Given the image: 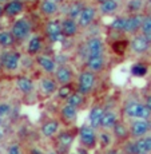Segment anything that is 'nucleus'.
<instances>
[{
    "mask_svg": "<svg viewBox=\"0 0 151 154\" xmlns=\"http://www.w3.org/2000/svg\"><path fill=\"white\" fill-rule=\"evenodd\" d=\"M31 154H47V153H43L41 150H39V149H36V147H35V149L31 150Z\"/></svg>",
    "mask_w": 151,
    "mask_h": 154,
    "instance_id": "nucleus-45",
    "label": "nucleus"
},
{
    "mask_svg": "<svg viewBox=\"0 0 151 154\" xmlns=\"http://www.w3.org/2000/svg\"><path fill=\"white\" fill-rule=\"evenodd\" d=\"M140 31H142V35H144L149 39V42H151V15L144 17V22L142 24Z\"/></svg>",
    "mask_w": 151,
    "mask_h": 154,
    "instance_id": "nucleus-32",
    "label": "nucleus"
},
{
    "mask_svg": "<svg viewBox=\"0 0 151 154\" xmlns=\"http://www.w3.org/2000/svg\"><path fill=\"white\" fill-rule=\"evenodd\" d=\"M2 3H5V4H7L8 0H0V4H2Z\"/></svg>",
    "mask_w": 151,
    "mask_h": 154,
    "instance_id": "nucleus-50",
    "label": "nucleus"
},
{
    "mask_svg": "<svg viewBox=\"0 0 151 154\" xmlns=\"http://www.w3.org/2000/svg\"><path fill=\"white\" fill-rule=\"evenodd\" d=\"M74 134L71 131H62L56 135V145H58V152L59 154H67L68 150L72 146L74 142Z\"/></svg>",
    "mask_w": 151,
    "mask_h": 154,
    "instance_id": "nucleus-5",
    "label": "nucleus"
},
{
    "mask_svg": "<svg viewBox=\"0 0 151 154\" xmlns=\"http://www.w3.org/2000/svg\"><path fill=\"white\" fill-rule=\"evenodd\" d=\"M40 11L46 15H54L59 11L58 3L51 2V0H43L40 4Z\"/></svg>",
    "mask_w": 151,
    "mask_h": 154,
    "instance_id": "nucleus-28",
    "label": "nucleus"
},
{
    "mask_svg": "<svg viewBox=\"0 0 151 154\" xmlns=\"http://www.w3.org/2000/svg\"><path fill=\"white\" fill-rule=\"evenodd\" d=\"M111 133H112V135H114L116 140L124 141V142L128 140V137H131V134H130V129L124 125L123 122H120V121L115 125V127L111 130Z\"/></svg>",
    "mask_w": 151,
    "mask_h": 154,
    "instance_id": "nucleus-18",
    "label": "nucleus"
},
{
    "mask_svg": "<svg viewBox=\"0 0 151 154\" xmlns=\"http://www.w3.org/2000/svg\"><path fill=\"white\" fill-rule=\"evenodd\" d=\"M7 154H22V147H20L19 143H11L10 146L7 147Z\"/></svg>",
    "mask_w": 151,
    "mask_h": 154,
    "instance_id": "nucleus-39",
    "label": "nucleus"
},
{
    "mask_svg": "<svg viewBox=\"0 0 151 154\" xmlns=\"http://www.w3.org/2000/svg\"><path fill=\"white\" fill-rule=\"evenodd\" d=\"M104 154H122V153H120L118 149H115V147H108Z\"/></svg>",
    "mask_w": 151,
    "mask_h": 154,
    "instance_id": "nucleus-43",
    "label": "nucleus"
},
{
    "mask_svg": "<svg viewBox=\"0 0 151 154\" xmlns=\"http://www.w3.org/2000/svg\"><path fill=\"white\" fill-rule=\"evenodd\" d=\"M147 67L144 66V64H142V63H137V64H134V66L131 67V74L134 76H139V78H142V76H144L147 74Z\"/></svg>",
    "mask_w": 151,
    "mask_h": 154,
    "instance_id": "nucleus-36",
    "label": "nucleus"
},
{
    "mask_svg": "<svg viewBox=\"0 0 151 154\" xmlns=\"http://www.w3.org/2000/svg\"><path fill=\"white\" fill-rule=\"evenodd\" d=\"M134 142H135V154H149L146 143H144V138H138V140H134Z\"/></svg>",
    "mask_w": 151,
    "mask_h": 154,
    "instance_id": "nucleus-37",
    "label": "nucleus"
},
{
    "mask_svg": "<svg viewBox=\"0 0 151 154\" xmlns=\"http://www.w3.org/2000/svg\"><path fill=\"white\" fill-rule=\"evenodd\" d=\"M126 20H127V17H123V16L116 17V19L112 20L111 28L114 29V31H118V32H120V31L124 32V28H126Z\"/></svg>",
    "mask_w": 151,
    "mask_h": 154,
    "instance_id": "nucleus-33",
    "label": "nucleus"
},
{
    "mask_svg": "<svg viewBox=\"0 0 151 154\" xmlns=\"http://www.w3.org/2000/svg\"><path fill=\"white\" fill-rule=\"evenodd\" d=\"M40 50H41V39H40V36H38V35H34V36L29 39L28 46H27L28 54H31V55L39 54Z\"/></svg>",
    "mask_w": 151,
    "mask_h": 154,
    "instance_id": "nucleus-27",
    "label": "nucleus"
},
{
    "mask_svg": "<svg viewBox=\"0 0 151 154\" xmlns=\"http://www.w3.org/2000/svg\"><path fill=\"white\" fill-rule=\"evenodd\" d=\"M95 74L92 71H83L78 78V91L82 95H88L95 87Z\"/></svg>",
    "mask_w": 151,
    "mask_h": 154,
    "instance_id": "nucleus-3",
    "label": "nucleus"
},
{
    "mask_svg": "<svg viewBox=\"0 0 151 154\" xmlns=\"http://www.w3.org/2000/svg\"><path fill=\"white\" fill-rule=\"evenodd\" d=\"M106 110L102 107V106H94L90 110V114H88V125L92 126L94 129H99L102 126V121L103 117H104Z\"/></svg>",
    "mask_w": 151,
    "mask_h": 154,
    "instance_id": "nucleus-9",
    "label": "nucleus"
},
{
    "mask_svg": "<svg viewBox=\"0 0 151 154\" xmlns=\"http://www.w3.org/2000/svg\"><path fill=\"white\" fill-rule=\"evenodd\" d=\"M143 5H144L143 0H130V2L127 3V11L137 14L143 8Z\"/></svg>",
    "mask_w": 151,
    "mask_h": 154,
    "instance_id": "nucleus-34",
    "label": "nucleus"
},
{
    "mask_svg": "<svg viewBox=\"0 0 151 154\" xmlns=\"http://www.w3.org/2000/svg\"><path fill=\"white\" fill-rule=\"evenodd\" d=\"M83 10H84V5H83V3L80 2H75L71 4L70 10H68V17L72 20L75 19H79V16H80V14L83 12Z\"/></svg>",
    "mask_w": 151,
    "mask_h": 154,
    "instance_id": "nucleus-30",
    "label": "nucleus"
},
{
    "mask_svg": "<svg viewBox=\"0 0 151 154\" xmlns=\"http://www.w3.org/2000/svg\"><path fill=\"white\" fill-rule=\"evenodd\" d=\"M40 91L44 94L46 97H51L54 95L55 93H58V82L56 79L48 78V76H44V78L40 79Z\"/></svg>",
    "mask_w": 151,
    "mask_h": 154,
    "instance_id": "nucleus-13",
    "label": "nucleus"
},
{
    "mask_svg": "<svg viewBox=\"0 0 151 154\" xmlns=\"http://www.w3.org/2000/svg\"><path fill=\"white\" fill-rule=\"evenodd\" d=\"M29 31H31V24H29L26 19L16 20L12 24V28H11V34H12L14 38L17 40L26 39L29 35Z\"/></svg>",
    "mask_w": 151,
    "mask_h": 154,
    "instance_id": "nucleus-6",
    "label": "nucleus"
},
{
    "mask_svg": "<svg viewBox=\"0 0 151 154\" xmlns=\"http://www.w3.org/2000/svg\"><path fill=\"white\" fill-rule=\"evenodd\" d=\"M20 63V55L17 52H5L2 56V64L7 71L17 70Z\"/></svg>",
    "mask_w": 151,
    "mask_h": 154,
    "instance_id": "nucleus-10",
    "label": "nucleus"
},
{
    "mask_svg": "<svg viewBox=\"0 0 151 154\" xmlns=\"http://www.w3.org/2000/svg\"><path fill=\"white\" fill-rule=\"evenodd\" d=\"M72 88H71L70 85H66V86H60V87L58 88V98L59 99H63V100H67V98L72 94Z\"/></svg>",
    "mask_w": 151,
    "mask_h": 154,
    "instance_id": "nucleus-35",
    "label": "nucleus"
},
{
    "mask_svg": "<svg viewBox=\"0 0 151 154\" xmlns=\"http://www.w3.org/2000/svg\"><path fill=\"white\" fill-rule=\"evenodd\" d=\"M60 129V123L56 119H48L41 125L40 127V133L44 138H54L56 134L59 133Z\"/></svg>",
    "mask_w": 151,
    "mask_h": 154,
    "instance_id": "nucleus-11",
    "label": "nucleus"
},
{
    "mask_svg": "<svg viewBox=\"0 0 151 154\" xmlns=\"http://www.w3.org/2000/svg\"><path fill=\"white\" fill-rule=\"evenodd\" d=\"M16 2H22V3H23V2H24V0H16Z\"/></svg>",
    "mask_w": 151,
    "mask_h": 154,
    "instance_id": "nucleus-53",
    "label": "nucleus"
},
{
    "mask_svg": "<svg viewBox=\"0 0 151 154\" xmlns=\"http://www.w3.org/2000/svg\"><path fill=\"white\" fill-rule=\"evenodd\" d=\"M38 63L39 66L43 69L44 72L47 74H54L58 70V64H56V60L51 56H47V55H40L38 58Z\"/></svg>",
    "mask_w": 151,
    "mask_h": 154,
    "instance_id": "nucleus-15",
    "label": "nucleus"
},
{
    "mask_svg": "<svg viewBox=\"0 0 151 154\" xmlns=\"http://www.w3.org/2000/svg\"><path fill=\"white\" fill-rule=\"evenodd\" d=\"M150 43L151 42H149V39H147L144 35H137V36L131 40V46L130 47H131L134 54L140 55V54H144V52L149 50Z\"/></svg>",
    "mask_w": 151,
    "mask_h": 154,
    "instance_id": "nucleus-12",
    "label": "nucleus"
},
{
    "mask_svg": "<svg viewBox=\"0 0 151 154\" xmlns=\"http://www.w3.org/2000/svg\"><path fill=\"white\" fill-rule=\"evenodd\" d=\"M86 50V58H91V56H102L103 55V43L99 38H91L87 40L84 46Z\"/></svg>",
    "mask_w": 151,
    "mask_h": 154,
    "instance_id": "nucleus-7",
    "label": "nucleus"
},
{
    "mask_svg": "<svg viewBox=\"0 0 151 154\" xmlns=\"http://www.w3.org/2000/svg\"><path fill=\"white\" fill-rule=\"evenodd\" d=\"M78 27H79L78 23H76L75 20L70 19V17H67V19H64L63 22H62L63 35H66V36H74V35L78 32Z\"/></svg>",
    "mask_w": 151,
    "mask_h": 154,
    "instance_id": "nucleus-22",
    "label": "nucleus"
},
{
    "mask_svg": "<svg viewBox=\"0 0 151 154\" xmlns=\"http://www.w3.org/2000/svg\"><path fill=\"white\" fill-rule=\"evenodd\" d=\"M98 143L100 145V147H102V149L107 150L108 147L111 146V143H112L111 133L108 131V130H103V131H100L99 134H98Z\"/></svg>",
    "mask_w": 151,
    "mask_h": 154,
    "instance_id": "nucleus-25",
    "label": "nucleus"
},
{
    "mask_svg": "<svg viewBox=\"0 0 151 154\" xmlns=\"http://www.w3.org/2000/svg\"><path fill=\"white\" fill-rule=\"evenodd\" d=\"M24 4L22 2H16V0H11L4 5V14L8 16H16L23 11Z\"/></svg>",
    "mask_w": 151,
    "mask_h": 154,
    "instance_id": "nucleus-20",
    "label": "nucleus"
},
{
    "mask_svg": "<svg viewBox=\"0 0 151 154\" xmlns=\"http://www.w3.org/2000/svg\"><path fill=\"white\" fill-rule=\"evenodd\" d=\"M78 137H79V142H80V146L86 147L87 150L94 149L98 143V133L90 125H82L79 127Z\"/></svg>",
    "mask_w": 151,
    "mask_h": 154,
    "instance_id": "nucleus-2",
    "label": "nucleus"
},
{
    "mask_svg": "<svg viewBox=\"0 0 151 154\" xmlns=\"http://www.w3.org/2000/svg\"><path fill=\"white\" fill-rule=\"evenodd\" d=\"M95 15H96L95 8H94V7H90V5H87V7H84L83 12L80 14V16H79L78 24L80 26V27H83V28L88 27V26H90L91 23L95 20Z\"/></svg>",
    "mask_w": 151,
    "mask_h": 154,
    "instance_id": "nucleus-14",
    "label": "nucleus"
},
{
    "mask_svg": "<svg viewBox=\"0 0 151 154\" xmlns=\"http://www.w3.org/2000/svg\"><path fill=\"white\" fill-rule=\"evenodd\" d=\"M51 2H55V3H59V2H62V0H51Z\"/></svg>",
    "mask_w": 151,
    "mask_h": 154,
    "instance_id": "nucleus-52",
    "label": "nucleus"
},
{
    "mask_svg": "<svg viewBox=\"0 0 151 154\" xmlns=\"http://www.w3.org/2000/svg\"><path fill=\"white\" fill-rule=\"evenodd\" d=\"M150 3H151V0H150Z\"/></svg>",
    "mask_w": 151,
    "mask_h": 154,
    "instance_id": "nucleus-54",
    "label": "nucleus"
},
{
    "mask_svg": "<svg viewBox=\"0 0 151 154\" xmlns=\"http://www.w3.org/2000/svg\"><path fill=\"white\" fill-rule=\"evenodd\" d=\"M118 122H119V119H118L116 112L111 111V110H106L104 117H103V121H102V126L100 127H102L103 130H108V131H111Z\"/></svg>",
    "mask_w": 151,
    "mask_h": 154,
    "instance_id": "nucleus-17",
    "label": "nucleus"
},
{
    "mask_svg": "<svg viewBox=\"0 0 151 154\" xmlns=\"http://www.w3.org/2000/svg\"><path fill=\"white\" fill-rule=\"evenodd\" d=\"M16 87L20 93L28 95V94H31L34 91V82L28 76H19L16 79Z\"/></svg>",
    "mask_w": 151,
    "mask_h": 154,
    "instance_id": "nucleus-19",
    "label": "nucleus"
},
{
    "mask_svg": "<svg viewBox=\"0 0 151 154\" xmlns=\"http://www.w3.org/2000/svg\"><path fill=\"white\" fill-rule=\"evenodd\" d=\"M83 100H84V95H82L79 91H74L72 94L67 98L66 103L70 106H74V107H80V106L83 105Z\"/></svg>",
    "mask_w": 151,
    "mask_h": 154,
    "instance_id": "nucleus-29",
    "label": "nucleus"
},
{
    "mask_svg": "<svg viewBox=\"0 0 151 154\" xmlns=\"http://www.w3.org/2000/svg\"><path fill=\"white\" fill-rule=\"evenodd\" d=\"M46 32L48 36H54V35H62L63 34V28H62V23L58 20H51L47 23Z\"/></svg>",
    "mask_w": 151,
    "mask_h": 154,
    "instance_id": "nucleus-26",
    "label": "nucleus"
},
{
    "mask_svg": "<svg viewBox=\"0 0 151 154\" xmlns=\"http://www.w3.org/2000/svg\"><path fill=\"white\" fill-rule=\"evenodd\" d=\"M95 2H98L100 4V3H103V2H106V0H95Z\"/></svg>",
    "mask_w": 151,
    "mask_h": 154,
    "instance_id": "nucleus-51",
    "label": "nucleus"
},
{
    "mask_svg": "<svg viewBox=\"0 0 151 154\" xmlns=\"http://www.w3.org/2000/svg\"><path fill=\"white\" fill-rule=\"evenodd\" d=\"M151 130V122L150 119H134L130 126V134L132 138H143L149 134Z\"/></svg>",
    "mask_w": 151,
    "mask_h": 154,
    "instance_id": "nucleus-4",
    "label": "nucleus"
},
{
    "mask_svg": "<svg viewBox=\"0 0 151 154\" xmlns=\"http://www.w3.org/2000/svg\"><path fill=\"white\" fill-rule=\"evenodd\" d=\"M103 66H104V59L102 56H91V58H87V67L94 72H99V71L103 70Z\"/></svg>",
    "mask_w": 151,
    "mask_h": 154,
    "instance_id": "nucleus-23",
    "label": "nucleus"
},
{
    "mask_svg": "<svg viewBox=\"0 0 151 154\" xmlns=\"http://www.w3.org/2000/svg\"><path fill=\"white\" fill-rule=\"evenodd\" d=\"M47 154H59L58 152H56V150H51V152H48Z\"/></svg>",
    "mask_w": 151,
    "mask_h": 154,
    "instance_id": "nucleus-49",
    "label": "nucleus"
},
{
    "mask_svg": "<svg viewBox=\"0 0 151 154\" xmlns=\"http://www.w3.org/2000/svg\"><path fill=\"white\" fill-rule=\"evenodd\" d=\"M55 76H56L58 85L60 86L70 85L71 81H72V72H71V70L67 66H59L55 72Z\"/></svg>",
    "mask_w": 151,
    "mask_h": 154,
    "instance_id": "nucleus-16",
    "label": "nucleus"
},
{
    "mask_svg": "<svg viewBox=\"0 0 151 154\" xmlns=\"http://www.w3.org/2000/svg\"><path fill=\"white\" fill-rule=\"evenodd\" d=\"M5 137V130H4V126L0 127V140H3V138Z\"/></svg>",
    "mask_w": 151,
    "mask_h": 154,
    "instance_id": "nucleus-46",
    "label": "nucleus"
},
{
    "mask_svg": "<svg viewBox=\"0 0 151 154\" xmlns=\"http://www.w3.org/2000/svg\"><path fill=\"white\" fill-rule=\"evenodd\" d=\"M144 106L151 111V94H149V95L146 97V99H144Z\"/></svg>",
    "mask_w": 151,
    "mask_h": 154,
    "instance_id": "nucleus-42",
    "label": "nucleus"
},
{
    "mask_svg": "<svg viewBox=\"0 0 151 154\" xmlns=\"http://www.w3.org/2000/svg\"><path fill=\"white\" fill-rule=\"evenodd\" d=\"M76 154H88V152H87V149H86V147H79L78 153H76Z\"/></svg>",
    "mask_w": 151,
    "mask_h": 154,
    "instance_id": "nucleus-44",
    "label": "nucleus"
},
{
    "mask_svg": "<svg viewBox=\"0 0 151 154\" xmlns=\"http://www.w3.org/2000/svg\"><path fill=\"white\" fill-rule=\"evenodd\" d=\"M112 48H114V51L116 52V54H123L124 50H126V43L118 40V42H115L112 44Z\"/></svg>",
    "mask_w": 151,
    "mask_h": 154,
    "instance_id": "nucleus-40",
    "label": "nucleus"
},
{
    "mask_svg": "<svg viewBox=\"0 0 151 154\" xmlns=\"http://www.w3.org/2000/svg\"><path fill=\"white\" fill-rule=\"evenodd\" d=\"M12 112V106L7 102H0V118H5Z\"/></svg>",
    "mask_w": 151,
    "mask_h": 154,
    "instance_id": "nucleus-38",
    "label": "nucleus"
},
{
    "mask_svg": "<svg viewBox=\"0 0 151 154\" xmlns=\"http://www.w3.org/2000/svg\"><path fill=\"white\" fill-rule=\"evenodd\" d=\"M15 43V38L11 32L0 31V46L2 47H11Z\"/></svg>",
    "mask_w": 151,
    "mask_h": 154,
    "instance_id": "nucleus-31",
    "label": "nucleus"
},
{
    "mask_svg": "<svg viewBox=\"0 0 151 154\" xmlns=\"http://www.w3.org/2000/svg\"><path fill=\"white\" fill-rule=\"evenodd\" d=\"M150 154H151V153H150Z\"/></svg>",
    "mask_w": 151,
    "mask_h": 154,
    "instance_id": "nucleus-55",
    "label": "nucleus"
},
{
    "mask_svg": "<svg viewBox=\"0 0 151 154\" xmlns=\"http://www.w3.org/2000/svg\"><path fill=\"white\" fill-rule=\"evenodd\" d=\"M4 126V118H0V127Z\"/></svg>",
    "mask_w": 151,
    "mask_h": 154,
    "instance_id": "nucleus-47",
    "label": "nucleus"
},
{
    "mask_svg": "<svg viewBox=\"0 0 151 154\" xmlns=\"http://www.w3.org/2000/svg\"><path fill=\"white\" fill-rule=\"evenodd\" d=\"M3 12H4V7H2V4H0V16L3 15Z\"/></svg>",
    "mask_w": 151,
    "mask_h": 154,
    "instance_id": "nucleus-48",
    "label": "nucleus"
},
{
    "mask_svg": "<svg viewBox=\"0 0 151 154\" xmlns=\"http://www.w3.org/2000/svg\"><path fill=\"white\" fill-rule=\"evenodd\" d=\"M144 138V143H146V147H147V152H149V154L151 153V134H147Z\"/></svg>",
    "mask_w": 151,
    "mask_h": 154,
    "instance_id": "nucleus-41",
    "label": "nucleus"
},
{
    "mask_svg": "<svg viewBox=\"0 0 151 154\" xmlns=\"http://www.w3.org/2000/svg\"><path fill=\"white\" fill-rule=\"evenodd\" d=\"M60 115L64 121H67V122H74V121L76 119V117H78V109L64 103L60 109Z\"/></svg>",
    "mask_w": 151,
    "mask_h": 154,
    "instance_id": "nucleus-21",
    "label": "nucleus"
},
{
    "mask_svg": "<svg viewBox=\"0 0 151 154\" xmlns=\"http://www.w3.org/2000/svg\"><path fill=\"white\" fill-rule=\"evenodd\" d=\"M118 8H119V4L116 0H106L99 4V11L103 15H112Z\"/></svg>",
    "mask_w": 151,
    "mask_h": 154,
    "instance_id": "nucleus-24",
    "label": "nucleus"
},
{
    "mask_svg": "<svg viewBox=\"0 0 151 154\" xmlns=\"http://www.w3.org/2000/svg\"><path fill=\"white\" fill-rule=\"evenodd\" d=\"M144 17L146 16H143V15H140V14H135V15H132V16H128L126 20L124 32H127V34H135V32H138L139 29L142 28Z\"/></svg>",
    "mask_w": 151,
    "mask_h": 154,
    "instance_id": "nucleus-8",
    "label": "nucleus"
},
{
    "mask_svg": "<svg viewBox=\"0 0 151 154\" xmlns=\"http://www.w3.org/2000/svg\"><path fill=\"white\" fill-rule=\"evenodd\" d=\"M124 117L131 119H150L151 111L144 106V103H140L139 100L128 99L123 106Z\"/></svg>",
    "mask_w": 151,
    "mask_h": 154,
    "instance_id": "nucleus-1",
    "label": "nucleus"
}]
</instances>
